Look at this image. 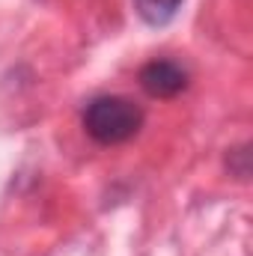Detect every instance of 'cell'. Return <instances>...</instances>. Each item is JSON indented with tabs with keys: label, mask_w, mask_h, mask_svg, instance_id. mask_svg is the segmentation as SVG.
<instances>
[{
	"label": "cell",
	"mask_w": 253,
	"mask_h": 256,
	"mask_svg": "<svg viewBox=\"0 0 253 256\" xmlns=\"http://www.w3.org/2000/svg\"><path fill=\"white\" fill-rule=\"evenodd\" d=\"M188 68L170 57H155L140 68V86L152 98H176L179 92L188 90Z\"/></svg>",
	"instance_id": "cell-2"
},
{
	"label": "cell",
	"mask_w": 253,
	"mask_h": 256,
	"mask_svg": "<svg viewBox=\"0 0 253 256\" xmlns=\"http://www.w3.org/2000/svg\"><path fill=\"white\" fill-rule=\"evenodd\" d=\"M146 122V114L140 104H134L126 96H96L86 102L80 114L84 131L98 146H120L140 134Z\"/></svg>",
	"instance_id": "cell-1"
},
{
	"label": "cell",
	"mask_w": 253,
	"mask_h": 256,
	"mask_svg": "<svg viewBox=\"0 0 253 256\" xmlns=\"http://www.w3.org/2000/svg\"><path fill=\"white\" fill-rule=\"evenodd\" d=\"M182 3L185 0H134V9H137V15H140L143 24H149V27H167L179 15Z\"/></svg>",
	"instance_id": "cell-3"
}]
</instances>
